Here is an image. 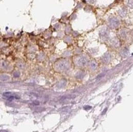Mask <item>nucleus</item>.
<instances>
[{"instance_id": "f257e3e1", "label": "nucleus", "mask_w": 133, "mask_h": 132, "mask_svg": "<svg viewBox=\"0 0 133 132\" xmlns=\"http://www.w3.org/2000/svg\"><path fill=\"white\" fill-rule=\"evenodd\" d=\"M3 96L6 97V98L8 99L9 100H12L13 99H19L20 98V97L18 96V95H15V94H12L11 92H4L3 94Z\"/></svg>"}]
</instances>
